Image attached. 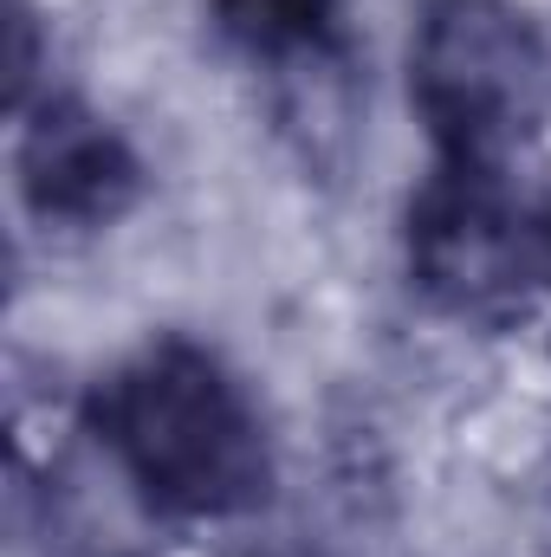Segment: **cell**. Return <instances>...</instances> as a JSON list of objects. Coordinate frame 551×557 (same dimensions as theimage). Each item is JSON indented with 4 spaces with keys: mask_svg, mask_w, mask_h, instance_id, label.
<instances>
[{
    "mask_svg": "<svg viewBox=\"0 0 551 557\" xmlns=\"http://www.w3.org/2000/svg\"><path fill=\"white\" fill-rule=\"evenodd\" d=\"M208 13L260 65H325L344 46V0H208Z\"/></svg>",
    "mask_w": 551,
    "mask_h": 557,
    "instance_id": "5b68a950",
    "label": "cell"
},
{
    "mask_svg": "<svg viewBox=\"0 0 551 557\" xmlns=\"http://www.w3.org/2000/svg\"><path fill=\"white\" fill-rule=\"evenodd\" d=\"M85 421L156 519L221 525L267 506L273 493L260 409L234 370L188 337H156L98 376Z\"/></svg>",
    "mask_w": 551,
    "mask_h": 557,
    "instance_id": "6da1fadb",
    "label": "cell"
},
{
    "mask_svg": "<svg viewBox=\"0 0 551 557\" xmlns=\"http://www.w3.org/2000/svg\"><path fill=\"white\" fill-rule=\"evenodd\" d=\"M551 59L513 0H421L409 33V104L434 162L506 169L539 131Z\"/></svg>",
    "mask_w": 551,
    "mask_h": 557,
    "instance_id": "7a4b0ae2",
    "label": "cell"
},
{
    "mask_svg": "<svg viewBox=\"0 0 551 557\" xmlns=\"http://www.w3.org/2000/svg\"><path fill=\"white\" fill-rule=\"evenodd\" d=\"M409 273L454 318H500L526 298L532 227L506 195V169H454L434 162L409 201Z\"/></svg>",
    "mask_w": 551,
    "mask_h": 557,
    "instance_id": "3957f363",
    "label": "cell"
},
{
    "mask_svg": "<svg viewBox=\"0 0 551 557\" xmlns=\"http://www.w3.org/2000/svg\"><path fill=\"white\" fill-rule=\"evenodd\" d=\"M526 227H532V278L551 285V188L526 208Z\"/></svg>",
    "mask_w": 551,
    "mask_h": 557,
    "instance_id": "8992f818",
    "label": "cell"
},
{
    "mask_svg": "<svg viewBox=\"0 0 551 557\" xmlns=\"http://www.w3.org/2000/svg\"><path fill=\"white\" fill-rule=\"evenodd\" d=\"M20 201L33 221L65 227V234H98L124 221L143 195L137 149L118 137L111 117H98L78 98H46L20 124Z\"/></svg>",
    "mask_w": 551,
    "mask_h": 557,
    "instance_id": "277c9868",
    "label": "cell"
}]
</instances>
